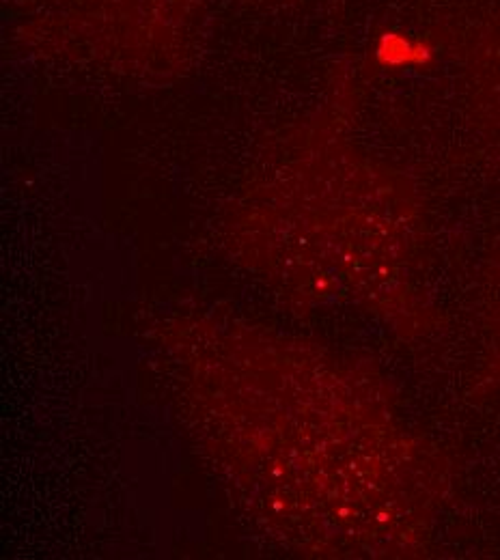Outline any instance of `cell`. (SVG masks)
<instances>
[{"mask_svg":"<svg viewBox=\"0 0 500 560\" xmlns=\"http://www.w3.org/2000/svg\"><path fill=\"white\" fill-rule=\"evenodd\" d=\"M429 56V48L410 41L404 35L386 33L378 44V59L384 65H408V63H423Z\"/></svg>","mask_w":500,"mask_h":560,"instance_id":"6da1fadb","label":"cell"}]
</instances>
